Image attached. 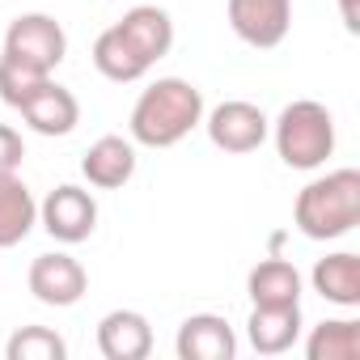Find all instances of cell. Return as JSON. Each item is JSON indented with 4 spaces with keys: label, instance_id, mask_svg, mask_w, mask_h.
I'll return each mask as SVG.
<instances>
[{
    "label": "cell",
    "instance_id": "2e32d148",
    "mask_svg": "<svg viewBox=\"0 0 360 360\" xmlns=\"http://www.w3.org/2000/svg\"><path fill=\"white\" fill-rule=\"evenodd\" d=\"M115 26L131 39V47H136L148 64L165 60L169 47H174V22H169V13L157 9V5H136V9H127L123 22H115Z\"/></svg>",
    "mask_w": 360,
    "mask_h": 360
},
{
    "label": "cell",
    "instance_id": "52a82bcc",
    "mask_svg": "<svg viewBox=\"0 0 360 360\" xmlns=\"http://www.w3.org/2000/svg\"><path fill=\"white\" fill-rule=\"evenodd\" d=\"M229 30L259 51H271L292 30V0H229L225 5Z\"/></svg>",
    "mask_w": 360,
    "mask_h": 360
},
{
    "label": "cell",
    "instance_id": "277c9868",
    "mask_svg": "<svg viewBox=\"0 0 360 360\" xmlns=\"http://www.w3.org/2000/svg\"><path fill=\"white\" fill-rule=\"evenodd\" d=\"M0 56L22 64V68H34V72L51 77L64 64V56H68V34H64V26L51 13H22V18L9 22L5 51Z\"/></svg>",
    "mask_w": 360,
    "mask_h": 360
},
{
    "label": "cell",
    "instance_id": "3957f363",
    "mask_svg": "<svg viewBox=\"0 0 360 360\" xmlns=\"http://www.w3.org/2000/svg\"><path fill=\"white\" fill-rule=\"evenodd\" d=\"M271 136L288 169H318L335 153V115L322 102L301 98L280 110V119L271 123Z\"/></svg>",
    "mask_w": 360,
    "mask_h": 360
},
{
    "label": "cell",
    "instance_id": "e0dca14e",
    "mask_svg": "<svg viewBox=\"0 0 360 360\" xmlns=\"http://www.w3.org/2000/svg\"><path fill=\"white\" fill-rule=\"evenodd\" d=\"M94 68L106 77V81H115V85H131V81H140L153 64L131 47V39L119 30V26H110V30H102L98 39H94Z\"/></svg>",
    "mask_w": 360,
    "mask_h": 360
},
{
    "label": "cell",
    "instance_id": "5bb4252c",
    "mask_svg": "<svg viewBox=\"0 0 360 360\" xmlns=\"http://www.w3.org/2000/svg\"><path fill=\"white\" fill-rule=\"evenodd\" d=\"M309 284L322 301H330L339 309H356L360 305V255L335 250V255L318 259L309 271Z\"/></svg>",
    "mask_w": 360,
    "mask_h": 360
},
{
    "label": "cell",
    "instance_id": "9c48e42d",
    "mask_svg": "<svg viewBox=\"0 0 360 360\" xmlns=\"http://www.w3.org/2000/svg\"><path fill=\"white\" fill-rule=\"evenodd\" d=\"M174 352H178V360H233L238 335L221 314H191L178 326Z\"/></svg>",
    "mask_w": 360,
    "mask_h": 360
},
{
    "label": "cell",
    "instance_id": "8992f818",
    "mask_svg": "<svg viewBox=\"0 0 360 360\" xmlns=\"http://www.w3.org/2000/svg\"><path fill=\"white\" fill-rule=\"evenodd\" d=\"M204 127H208V140H212L221 153L242 157V153L263 148V140H267V131H271V119H267L255 102L229 98V102H221V106L208 110Z\"/></svg>",
    "mask_w": 360,
    "mask_h": 360
},
{
    "label": "cell",
    "instance_id": "d6986e66",
    "mask_svg": "<svg viewBox=\"0 0 360 360\" xmlns=\"http://www.w3.org/2000/svg\"><path fill=\"white\" fill-rule=\"evenodd\" d=\"M309 360H356L360 356V322L356 318H326L305 339Z\"/></svg>",
    "mask_w": 360,
    "mask_h": 360
},
{
    "label": "cell",
    "instance_id": "7c38bea8",
    "mask_svg": "<svg viewBox=\"0 0 360 360\" xmlns=\"http://www.w3.org/2000/svg\"><path fill=\"white\" fill-rule=\"evenodd\" d=\"M98 352L106 360H144L153 352V326L140 309H110L98 322Z\"/></svg>",
    "mask_w": 360,
    "mask_h": 360
},
{
    "label": "cell",
    "instance_id": "ac0fdd59",
    "mask_svg": "<svg viewBox=\"0 0 360 360\" xmlns=\"http://www.w3.org/2000/svg\"><path fill=\"white\" fill-rule=\"evenodd\" d=\"M246 292L255 305H301V271L288 259H263L250 267Z\"/></svg>",
    "mask_w": 360,
    "mask_h": 360
},
{
    "label": "cell",
    "instance_id": "4fadbf2b",
    "mask_svg": "<svg viewBox=\"0 0 360 360\" xmlns=\"http://www.w3.org/2000/svg\"><path fill=\"white\" fill-rule=\"evenodd\" d=\"M246 339L259 356H284L301 339V305H255L246 318Z\"/></svg>",
    "mask_w": 360,
    "mask_h": 360
},
{
    "label": "cell",
    "instance_id": "44dd1931",
    "mask_svg": "<svg viewBox=\"0 0 360 360\" xmlns=\"http://www.w3.org/2000/svg\"><path fill=\"white\" fill-rule=\"evenodd\" d=\"M47 77L43 72H34V68H22V64H13V60H5L0 56V98H5L13 110H22V102L43 85Z\"/></svg>",
    "mask_w": 360,
    "mask_h": 360
},
{
    "label": "cell",
    "instance_id": "30bf717a",
    "mask_svg": "<svg viewBox=\"0 0 360 360\" xmlns=\"http://www.w3.org/2000/svg\"><path fill=\"white\" fill-rule=\"evenodd\" d=\"M22 119L30 123V131H39V136H68V131H77V123H81V102H77V94L72 89H64V85H56L51 77L22 102Z\"/></svg>",
    "mask_w": 360,
    "mask_h": 360
},
{
    "label": "cell",
    "instance_id": "ba28073f",
    "mask_svg": "<svg viewBox=\"0 0 360 360\" xmlns=\"http://www.w3.org/2000/svg\"><path fill=\"white\" fill-rule=\"evenodd\" d=\"M26 284H30L34 301L51 305V309H68V305H77V301L85 297L89 276H85V267H81L72 255L56 250V255H39V259L30 263Z\"/></svg>",
    "mask_w": 360,
    "mask_h": 360
},
{
    "label": "cell",
    "instance_id": "5b68a950",
    "mask_svg": "<svg viewBox=\"0 0 360 360\" xmlns=\"http://www.w3.org/2000/svg\"><path fill=\"white\" fill-rule=\"evenodd\" d=\"M39 225L64 242V246H77V242H89L94 229H98V200L77 187V183H64L56 191H47V200L39 204Z\"/></svg>",
    "mask_w": 360,
    "mask_h": 360
},
{
    "label": "cell",
    "instance_id": "9a60e30c",
    "mask_svg": "<svg viewBox=\"0 0 360 360\" xmlns=\"http://www.w3.org/2000/svg\"><path fill=\"white\" fill-rule=\"evenodd\" d=\"M39 225V204L18 174H0V250L22 246Z\"/></svg>",
    "mask_w": 360,
    "mask_h": 360
},
{
    "label": "cell",
    "instance_id": "6da1fadb",
    "mask_svg": "<svg viewBox=\"0 0 360 360\" xmlns=\"http://www.w3.org/2000/svg\"><path fill=\"white\" fill-rule=\"evenodd\" d=\"M200 123H204V94L191 81H183V77H161L136 98L127 131H131V144L174 148L178 140H187Z\"/></svg>",
    "mask_w": 360,
    "mask_h": 360
},
{
    "label": "cell",
    "instance_id": "ffe728a7",
    "mask_svg": "<svg viewBox=\"0 0 360 360\" xmlns=\"http://www.w3.org/2000/svg\"><path fill=\"white\" fill-rule=\"evenodd\" d=\"M5 356L9 360H64L68 356V343L51 326H22V330L9 335Z\"/></svg>",
    "mask_w": 360,
    "mask_h": 360
},
{
    "label": "cell",
    "instance_id": "603a6c76",
    "mask_svg": "<svg viewBox=\"0 0 360 360\" xmlns=\"http://www.w3.org/2000/svg\"><path fill=\"white\" fill-rule=\"evenodd\" d=\"M339 5V18L347 26V34H360V0H335Z\"/></svg>",
    "mask_w": 360,
    "mask_h": 360
},
{
    "label": "cell",
    "instance_id": "8fae6325",
    "mask_svg": "<svg viewBox=\"0 0 360 360\" xmlns=\"http://www.w3.org/2000/svg\"><path fill=\"white\" fill-rule=\"evenodd\" d=\"M81 174L89 178V187L98 191H119L131 183V174H136V144L131 136H102L85 148L81 157Z\"/></svg>",
    "mask_w": 360,
    "mask_h": 360
},
{
    "label": "cell",
    "instance_id": "7402d4cb",
    "mask_svg": "<svg viewBox=\"0 0 360 360\" xmlns=\"http://www.w3.org/2000/svg\"><path fill=\"white\" fill-rule=\"evenodd\" d=\"M22 161H26V140H22V131H13L9 123H0V174H18Z\"/></svg>",
    "mask_w": 360,
    "mask_h": 360
},
{
    "label": "cell",
    "instance_id": "7a4b0ae2",
    "mask_svg": "<svg viewBox=\"0 0 360 360\" xmlns=\"http://www.w3.org/2000/svg\"><path fill=\"white\" fill-rule=\"evenodd\" d=\"M292 225L309 242H335L360 225V169H330L301 187Z\"/></svg>",
    "mask_w": 360,
    "mask_h": 360
}]
</instances>
